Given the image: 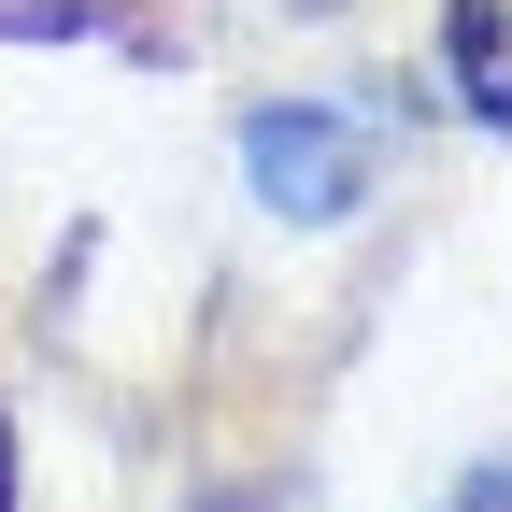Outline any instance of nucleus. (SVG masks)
Wrapping results in <instances>:
<instances>
[{
  "instance_id": "f257e3e1",
  "label": "nucleus",
  "mask_w": 512,
  "mask_h": 512,
  "mask_svg": "<svg viewBox=\"0 0 512 512\" xmlns=\"http://www.w3.org/2000/svg\"><path fill=\"white\" fill-rule=\"evenodd\" d=\"M242 171H256V200H285L299 228H328V214H356V185H370V143H356V114L271 100V114L242 128Z\"/></svg>"
},
{
  "instance_id": "f03ea898",
  "label": "nucleus",
  "mask_w": 512,
  "mask_h": 512,
  "mask_svg": "<svg viewBox=\"0 0 512 512\" xmlns=\"http://www.w3.org/2000/svg\"><path fill=\"white\" fill-rule=\"evenodd\" d=\"M441 57H456V100L484 128H512V0H456L441 15Z\"/></svg>"
},
{
  "instance_id": "7ed1b4c3",
  "label": "nucleus",
  "mask_w": 512,
  "mask_h": 512,
  "mask_svg": "<svg viewBox=\"0 0 512 512\" xmlns=\"http://www.w3.org/2000/svg\"><path fill=\"white\" fill-rule=\"evenodd\" d=\"M456 512H512V470H484V484H456Z\"/></svg>"
},
{
  "instance_id": "20e7f679",
  "label": "nucleus",
  "mask_w": 512,
  "mask_h": 512,
  "mask_svg": "<svg viewBox=\"0 0 512 512\" xmlns=\"http://www.w3.org/2000/svg\"><path fill=\"white\" fill-rule=\"evenodd\" d=\"M0 512H15V441H0Z\"/></svg>"
}]
</instances>
